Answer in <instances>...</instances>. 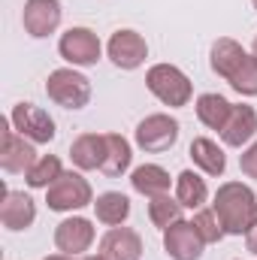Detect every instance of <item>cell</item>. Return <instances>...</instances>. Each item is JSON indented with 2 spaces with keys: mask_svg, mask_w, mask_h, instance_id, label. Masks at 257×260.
Wrapping results in <instances>:
<instances>
[{
  "mask_svg": "<svg viewBox=\"0 0 257 260\" xmlns=\"http://www.w3.org/2000/svg\"><path fill=\"white\" fill-rule=\"evenodd\" d=\"M251 55L257 58V37H254V46H251Z\"/></svg>",
  "mask_w": 257,
  "mask_h": 260,
  "instance_id": "32",
  "label": "cell"
},
{
  "mask_svg": "<svg viewBox=\"0 0 257 260\" xmlns=\"http://www.w3.org/2000/svg\"><path fill=\"white\" fill-rule=\"evenodd\" d=\"M179 121L167 112H154V115H145L139 124H136V145L145 151V154H160V151H170L176 142H179Z\"/></svg>",
  "mask_w": 257,
  "mask_h": 260,
  "instance_id": "5",
  "label": "cell"
},
{
  "mask_svg": "<svg viewBox=\"0 0 257 260\" xmlns=\"http://www.w3.org/2000/svg\"><path fill=\"white\" fill-rule=\"evenodd\" d=\"M70 160L76 170H100L106 160V133H82L70 145Z\"/></svg>",
  "mask_w": 257,
  "mask_h": 260,
  "instance_id": "17",
  "label": "cell"
},
{
  "mask_svg": "<svg viewBox=\"0 0 257 260\" xmlns=\"http://www.w3.org/2000/svg\"><path fill=\"white\" fill-rule=\"evenodd\" d=\"M37 221V203L24 191H9L3 188V203H0V224L9 233H21Z\"/></svg>",
  "mask_w": 257,
  "mask_h": 260,
  "instance_id": "13",
  "label": "cell"
},
{
  "mask_svg": "<svg viewBox=\"0 0 257 260\" xmlns=\"http://www.w3.org/2000/svg\"><path fill=\"white\" fill-rule=\"evenodd\" d=\"M248 61V52L236 43V40H230V37H221V40H215L212 43V52H209V64H212V73L215 76H221L224 82H230L236 73H239V67Z\"/></svg>",
  "mask_w": 257,
  "mask_h": 260,
  "instance_id": "16",
  "label": "cell"
},
{
  "mask_svg": "<svg viewBox=\"0 0 257 260\" xmlns=\"http://www.w3.org/2000/svg\"><path fill=\"white\" fill-rule=\"evenodd\" d=\"M212 209L227 236H245L257 224V194L242 182H224L215 191Z\"/></svg>",
  "mask_w": 257,
  "mask_h": 260,
  "instance_id": "1",
  "label": "cell"
},
{
  "mask_svg": "<svg viewBox=\"0 0 257 260\" xmlns=\"http://www.w3.org/2000/svg\"><path fill=\"white\" fill-rule=\"evenodd\" d=\"M37 151H34V142L24 139L18 130L12 127V121L3 124V148H0V167L6 173H27L34 164H37Z\"/></svg>",
  "mask_w": 257,
  "mask_h": 260,
  "instance_id": "10",
  "label": "cell"
},
{
  "mask_svg": "<svg viewBox=\"0 0 257 260\" xmlns=\"http://www.w3.org/2000/svg\"><path fill=\"white\" fill-rule=\"evenodd\" d=\"M191 160L194 167H200L206 176H224V170H227L224 148L215 139H209V136H197L191 142Z\"/></svg>",
  "mask_w": 257,
  "mask_h": 260,
  "instance_id": "18",
  "label": "cell"
},
{
  "mask_svg": "<svg viewBox=\"0 0 257 260\" xmlns=\"http://www.w3.org/2000/svg\"><path fill=\"white\" fill-rule=\"evenodd\" d=\"M46 94L61 109H85L91 103V79L73 67L52 70L46 79Z\"/></svg>",
  "mask_w": 257,
  "mask_h": 260,
  "instance_id": "3",
  "label": "cell"
},
{
  "mask_svg": "<svg viewBox=\"0 0 257 260\" xmlns=\"http://www.w3.org/2000/svg\"><path fill=\"white\" fill-rule=\"evenodd\" d=\"M64 9L61 0H24V12H21V24L34 40H46L61 27Z\"/></svg>",
  "mask_w": 257,
  "mask_h": 260,
  "instance_id": "8",
  "label": "cell"
},
{
  "mask_svg": "<svg viewBox=\"0 0 257 260\" xmlns=\"http://www.w3.org/2000/svg\"><path fill=\"white\" fill-rule=\"evenodd\" d=\"M230 109H233V103L227 97H221V94H200L197 97V118L209 130H218L221 133V127L230 118Z\"/></svg>",
  "mask_w": 257,
  "mask_h": 260,
  "instance_id": "22",
  "label": "cell"
},
{
  "mask_svg": "<svg viewBox=\"0 0 257 260\" xmlns=\"http://www.w3.org/2000/svg\"><path fill=\"white\" fill-rule=\"evenodd\" d=\"M106 55H109V61L118 70H136V67L145 64V58H148V43L142 40V34L124 27V30H115L109 37Z\"/></svg>",
  "mask_w": 257,
  "mask_h": 260,
  "instance_id": "9",
  "label": "cell"
},
{
  "mask_svg": "<svg viewBox=\"0 0 257 260\" xmlns=\"http://www.w3.org/2000/svg\"><path fill=\"white\" fill-rule=\"evenodd\" d=\"M58 52H61V58L67 64L73 67H94L103 55V46H100V37L91 27H70L58 40Z\"/></svg>",
  "mask_w": 257,
  "mask_h": 260,
  "instance_id": "6",
  "label": "cell"
},
{
  "mask_svg": "<svg viewBox=\"0 0 257 260\" xmlns=\"http://www.w3.org/2000/svg\"><path fill=\"white\" fill-rule=\"evenodd\" d=\"M239 170H242L248 179H257V139L242 151V157H239Z\"/></svg>",
  "mask_w": 257,
  "mask_h": 260,
  "instance_id": "28",
  "label": "cell"
},
{
  "mask_svg": "<svg viewBox=\"0 0 257 260\" xmlns=\"http://www.w3.org/2000/svg\"><path fill=\"white\" fill-rule=\"evenodd\" d=\"M43 260H73L70 254H52V257H43Z\"/></svg>",
  "mask_w": 257,
  "mask_h": 260,
  "instance_id": "30",
  "label": "cell"
},
{
  "mask_svg": "<svg viewBox=\"0 0 257 260\" xmlns=\"http://www.w3.org/2000/svg\"><path fill=\"white\" fill-rule=\"evenodd\" d=\"M9 121H12V127L18 130L24 139H30L34 145H46V142L55 139V118L43 106L15 103L12 112H9Z\"/></svg>",
  "mask_w": 257,
  "mask_h": 260,
  "instance_id": "7",
  "label": "cell"
},
{
  "mask_svg": "<svg viewBox=\"0 0 257 260\" xmlns=\"http://www.w3.org/2000/svg\"><path fill=\"white\" fill-rule=\"evenodd\" d=\"M170 173L164 170V167H157V164H142V167H136L133 173H130V185H133V191L142 197H160V194H170Z\"/></svg>",
  "mask_w": 257,
  "mask_h": 260,
  "instance_id": "19",
  "label": "cell"
},
{
  "mask_svg": "<svg viewBox=\"0 0 257 260\" xmlns=\"http://www.w3.org/2000/svg\"><path fill=\"white\" fill-rule=\"evenodd\" d=\"M82 260H106L103 254H88V257H82Z\"/></svg>",
  "mask_w": 257,
  "mask_h": 260,
  "instance_id": "31",
  "label": "cell"
},
{
  "mask_svg": "<svg viewBox=\"0 0 257 260\" xmlns=\"http://www.w3.org/2000/svg\"><path fill=\"white\" fill-rule=\"evenodd\" d=\"M191 224L197 227V233H200V239L206 245H215V242H221L227 236L224 227H221V221H218V215H215V209H197Z\"/></svg>",
  "mask_w": 257,
  "mask_h": 260,
  "instance_id": "26",
  "label": "cell"
},
{
  "mask_svg": "<svg viewBox=\"0 0 257 260\" xmlns=\"http://www.w3.org/2000/svg\"><path fill=\"white\" fill-rule=\"evenodd\" d=\"M61 173H64V167H61V160H58L55 154H40L37 164L24 173V182H27V188H34V191H49Z\"/></svg>",
  "mask_w": 257,
  "mask_h": 260,
  "instance_id": "24",
  "label": "cell"
},
{
  "mask_svg": "<svg viewBox=\"0 0 257 260\" xmlns=\"http://www.w3.org/2000/svg\"><path fill=\"white\" fill-rule=\"evenodd\" d=\"M182 212H185V206L170 194H160V197H151L148 200V218H151V224L157 230H167L176 221H182Z\"/></svg>",
  "mask_w": 257,
  "mask_h": 260,
  "instance_id": "25",
  "label": "cell"
},
{
  "mask_svg": "<svg viewBox=\"0 0 257 260\" xmlns=\"http://www.w3.org/2000/svg\"><path fill=\"white\" fill-rule=\"evenodd\" d=\"M145 85L148 91L170 109H182L188 106L194 97V85L191 79L173 64H154L148 73H145Z\"/></svg>",
  "mask_w": 257,
  "mask_h": 260,
  "instance_id": "2",
  "label": "cell"
},
{
  "mask_svg": "<svg viewBox=\"0 0 257 260\" xmlns=\"http://www.w3.org/2000/svg\"><path fill=\"white\" fill-rule=\"evenodd\" d=\"M254 136H257V109L254 106H245V103L233 106L227 124L221 127V139H224V145H230V148H242V145H248Z\"/></svg>",
  "mask_w": 257,
  "mask_h": 260,
  "instance_id": "15",
  "label": "cell"
},
{
  "mask_svg": "<svg viewBox=\"0 0 257 260\" xmlns=\"http://www.w3.org/2000/svg\"><path fill=\"white\" fill-rule=\"evenodd\" d=\"M245 245H248V251H251V254H257V224L245 233Z\"/></svg>",
  "mask_w": 257,
  "mask_h": 260,
  "instance_id": "29",
  "label": "cell"
},
{
  "mask_svg": "<svg viewBox=\"0 0 257 260\" xmlns=\"http://www.w3.org/2000/svg\"><path fill=\"white\" fill-rule=\"evenodd\" d=\"M55 245L61 254L70 257H79L85 254L91 245H94V224L88 218H64L58 227H55Z\"/></svg>",
  "mask_w": 257,
  "mask_h": 260,
  "instance_id": "12",
  "label": "cell"
},
{
  "mask_svg": "<svg viewBox=\"0 0 257 260\" xmlns=\"http://www.w3.org/2000/svg\"><path fill=\"white\" fill-rule=\"evenodd\" d=\"M94 215L106 227H121L130 218V200L121 191H106L94 200Z\"/></svg>",
  "mask_w": 257,
  "mask_h": 260,
  "instance_id": "21",
  "label": "cell"
},
{
  "mask_svg": "<svg viewBox=\"0 0 257 260\" xmlns=\"http://www.w3.org/2000/svg\"><path fill=\"white\" fill-rule=\"evenodd\" d=\"M46 203L52 212H79L85 206H94V191L82 173L64 170L55 179V185L46 191Z\"/></svg>",
  "mask_w": 257,
  "mask_h": 260,
  "instance_id": "4",
  "label": "cell"
},
{
  "mask_svg": "<svg viewBox=\"0 0 257 260\" xmlns=\"http://www.w3.org/2000/svg\"><path fill=\"white\" fill-rule=\"evenodd\" d=\"M100 254L106 260H139L142 257V236L130 227H109L100 239Z\"/></svg>",
  "mask_w": 257,
  "mask_h": 260,
  "instance_id": "14",
  "label": "cell"
},
{
  "mask_svg": "<svg viewBox=\"0 0 257 260\" xmlns=\"http://www.w3.org/2000/svg\"><path fill=\"white\" fill-rule=\"evenodd\" d=\"M130 164H133L130 142L121 133H106V160H103L100 173L109 176V179H118V176H124L130 170Z\"/></svg>",
  "mask_w": 257,
  "mask_h": 260,
  "instance_id": "20",
  "label": "cell"
},
{
  "mask_svg": "<svg viewBox=\"0 0 257 260\" xmlns=\"http://www.w3.org/2000/svg\"><path fill=\"white\" fill-rule=\"evenodd\" d=\"M176 200L185 209H203L206 200H209V188L194 170H185V173L176 176Z\"/></svg>",
  "mask_w": 257,
  "mask_h": 260,
  "instance_id": "23",
  "label": "cell"
},
{
  "mask_svg": "<svg viewBox=\"0 0 257 260\" xmlns=\"http://www.w3.org/2000/svg\"><path fill=\"white\" fill-rule=\"evenodd\" d=\"M251 3H254V9H257V0H251Z\"/></svg>",
  "mask_w": 257,
  "mask_h": 260,
  "instance_id": "33",
  "label": "cell"
},
{
  "mask_svg": "<svg viewBox=\"0 0 257 260\" xmlns=\"http://www.w3.org/2000/svg\"><path fill=\"white\" fill-rule=\"evenodd\" d=\"M203 248H206V242L200 239L191 221H176L173 227L164 230V251L173 260H200Z\"/></svg>",
  "mask_w": 257,
  "mask_h": 260,
  "instance_id": "11",
  "label": "cell"
},
{
  "mask_svg": "<svg viewBox=\"0 0 257 260\" xmlns=\"http://www.w3.org/2000/svg\"><path fill=\"white\" fill-rule=\"evenodd\" d=\"M230 88L242 97H257V58L248 55V61L239 67V73L230 79Z\"/></svg>",
  "mask_w": 257,
  "mask_h": 260,
  "instance_id": "27",
  "label": "cell"
}]
</instances>
